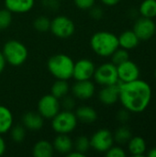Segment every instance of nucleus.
Listing matches in <instances>:
<instances>
[{"label":"nucleus","mask_w":156,"mask_h":157,"mask_svg":"<svg viewBox=\"0 0 156 157\" xmlns=\"http://www.w3.org/2000/svg\"><path fill=\"white\" fill-rule=\"evenodd\" d=\"M120 98L124 109L132 113L144 111L152 100L151 86L140 78L128 83H119Z\"/></svg>","instance_id":"1"},{"label":"nucleus","mask_w":156,"mask_h":157,"mask_svg":"<svg viewBox=\"0 0 156 157\" xmlns=\"http://www.w3.org/2000/svg\"><path fill=\"white\" fill-rule=\"evenodd\" d=\"M90 45L94 52L101 57H110L120 47L118 36L109 31L96 32L91 37Z\"/></svg>","instance_id":"2"},{"label":"nucleus","mask_w":156,"mask_h":157,"mask_svg":"<svg viewBox=\"0 0 156 157\" xmlns=\"http://www.w3.org/2000/svg\"><path fill=\"white\" fill-rule=\"evenodd\" d=\"M74 62L73 59L64 53L52 55L47 63L49 72L56 78L69 80L73 77Z\"/></svg>","instance_id":"3"},{"label":"nucleus","mask_w":156,"mask_h":157,"mask_svg":"<svg viewBox=\"0 0 156 157\" xmlns=\"http://www.w3.org/2000/svg\"><path fill=\"white\" fill-rule=\"evenodd\" d=\"M2 52L6 63L13 66H19L23 64L28 58L27 47L16 40H10L6 41L3 47Z\"/></svg>","instance_id":"4"},{"label":"nucleus","mask_w":156,"mask_h":157,"mask_svg":"<svg viewBox=\"0 0 156 157\" xmlns=\"http://www.w3.org/2000/svg\"><path fill=\"white\" fill-rule=\"evenodd\" d=\"M51 128L58 134H69L77 126V118L72 110L59 111L51 119Z\"/></svg>","instance_id":"5"},{"label":"nucleus","mask_w":156,"mask_h":157,"mask_svg":"<svg viewBox=\"0 0 156 157\" xmlns=\"http://www.w3.org/2000/svg\"><path fill=\"white\" fill-rule=\"evenodd\" d=\"M93 77L98 85L103 86L115 85L120 82L117 66L112 63H106L96 68Z\"/></svg>","instance_id":"6"},{"label":"nucleus","mask_w":156,"mask_h":157,"mask_svg":"<svg viewBox=\"0 0 156 157\" xmlns=\"http://www.w3.org/2000/svg\"><path fill=\"white\" fill-rule=\"evenodd\" d=\"M50 30L57 38L67 39L74 33L75 25L70 17L66 16H57L51 20Z\"/></svg>","instance_id":"7"},{"label":"nucleus","mask_w":156,"mask_h":157,"mask_svg":"<svg viewBox=\"0 0 156 157\" xmlns=\"http://www.w3.org/2000/svg\"><path fill=\"white\" fill-rule=\"evenodd\" d=\"M60 110V99H58L51 94H48L41 97L38 102V112L44 119L51 120Z\"/></svg>","instance_id":"8"},{"label":"nucleus","mask_w":156,"mask_h":157,"mask_svg":"<svg viewBox=\"0 0 156 157\" xmlns=\"http://www.w3.org/2000/svg\"><path fill=\"white\" fill-rule=\"evenodd\" d=\"M89 140L91 148L98 153H106L114 144L113 134L107 129L97 131Z\"/></svg>","instance_id":"9"},{"label":"nucleus","mask_w":156,"mask_h":157,"mask_svg":"<svg viewBox=\"0 0 156 157\" xmlns=\"http://www.w3.org/2000/svg\"><path fill=\"white\" fill-rule=\"evenodd\" d=\"M140 40H149L155 35L156 24L153 18L148 17H139L133 26L132 29Z\"/></svg>","instance_id":"10"},{"label":"nucleus","mask_w":156,"mask_h":157,"mask_svg":"<svg viewBox=\"0 0 156 157\" xmlns=\"http://www.w3.org/2000/svg\"><path fill=\"white\" fill-rule=\"evenodd\" d=\"M119 81L120 83H128L140 78L139 66L130 59L117 66Z\"/></svg>","instance_id":"11"},{"label":"nucleus","mask_w":156,"mask_h":157,"mask_svg":"<svg viewBox=\"0 0 156 157\" xmlns=\"http://www.w3.org/2000/svg\"><path fill=\"white\" fill-rule=\"evenodd\" d=\"M96 66L89 59H80L74 65L73 77L76 81L90 80L94 76Z\"/></svg>","instance_id":"12"},{"label":"nucleus","mask_w":156,"mask_h":157,"mask_svg":"<svg viewBox=\"0 0 156 157\" xmlns=\"http://www.w3.org/2000/svg\"><path fill=\"white\" fill-rule=\"evenodd\" d=\"M95 84L90 80L76 81V83L72 86V93L74 98L82 100L90 99L95 95Z\"/></svg>","instance_id":"13"},{"label":"nucleus","mask_w":156,"mask_h":157,"mask_svg":"<svg viewBox=\"0 0 156 157\" xmlns=\"http://www.w3.org/2000/svg\"><path fill=\"white\" fill-rule=\"evenodd\" d=\"M119 83L115 85L105 86L99 91L98 99L102 104L106 106H111V105H114L119 100V98H120Z\"/></svg>","instance_id":"14"},{"label":"nucleus","mask_w":156,"mask_h":157,"mask_svg":"<svg viewBox=\"0 0 156 157\" xmlns=\"http://www.w3.org/2000/svg\"><path fill=\"white\" fill-rule=\"evenodd\" d=\"M22 125L27 130L37 132L42 129L44 125V118L39 112L29 111L22 117Z\"/></svg>","instance_id":"15"},{"label":"nucleus","mask_w":156,"mask_h":157,"mask_svg":"<svg viewBox=\"0 0 156 157\" xmlns=\"http://www.w3.org/2000/svg\"><path fill=\"white\" fill-rule=\"evenodd\" d=\"M35 0H5V6L11 13L23 14L30 11Z\"/></svg>","instance_id":"16"},{"label":"nucleus","mask_w":156,"mask_h":157,"mask_svg":"<svg viewBox=\"0 0 156 157\" xmlns=\"http://www.w3.org/2000/svg\"><path fill=\"white\" fill-rule=\"evenodd\" d=\"M119 45L120 48H123L127 51L135 49L140 42L139 38L135 34V32L131 29H128L123 31L119 37Z\"/></svg>","instance_id":"17"},{"label":"nucleus","mask_w":156,"mask_h":157,"mask_svg":"<svg viewBox=\"0 0 156 157\" xmlns=\"http://www.w3.org/2000/svg\"><path fill=\"white\" fill-rule=\"evenodd\" d=\"M54 151L62 155H67L74 149V142L67 134H58L52 143Z\"/></svg>","instance_id":"18"},{"label":"nucleus","mask_w":156,"mask_h":157,"mask_svg":"<svg viewBox=\"0 0 156 157\" xmlns=\"http://www.w3.org/2000/svg\"><path fill=\"white\" fill-rule=\"evenodd\" d=\"M75 116L78 121L82 123L90 124L97 120V112L95 109L89 106H81L76 109Z\"/></svg>","instance_id":"19"},{"label":"nucleus","mask_w":156,"mask_h":157,"mask_svg":"<svg viewBox=\"0 0 156 157\" xmlns=\"http://www.w3.org/2000/svg\"><path fill=\"white\" fill-rule=\"evenodd\" d=\"M128 149H129L130 154L132 156H143L145 154L146 149H147L146 142L141 136L131 137V140L128 142Z\"/></svg>","instance_id":"20"},{"label":"nucleus","mask_w":156,"mask_h":157,"mask_svg":"<svg viewBox=\"0 0 156 157\" xmlns=\"http://www.w3.org/2000/svg\"><path fill=\"white\" fill-rule=\"evenodd\" d=\"M53 153V145L47 140H40L37 142L32 149V155L35 157H51Z\"/></svg>","instance_id":"21"},{"label":"nucleus","mask_w":156,"mask_h":157,"mask_svg":"<svg viewBox=\"0 0 156 157\" xmlns=\"http://www.w3.org/2000/svg\"><path fill=\"white\" fill-rule=\"evenodd\" d=\"M13 126V115L9 109L0 105V134L10 131Z\"/></svg>","instance_id":"22"},{"label":"nucleus","mask_w":156,"mask_h":157,"mask_svg":"<svg viewBox=\"0 0 156 157\" xmlns=\"http://www.w3.org/2000/svg\"><path fill=\"white\" fill-rule=\"evenodd\" d=\"M69 88L70 87L67 80L57 79L51 87V94L58 99H61L66 95H68Z\"/></svg>","instance_id":"23"},{"label":"nucleus","mask_w":156,"mask_h":157,"mask_svg":"<svg viewBox=\"0 0 156 157\" xmlns=\"http://www.w3.org/2000/svg\"><path fill=\"white\" fill-rule=\"evenodd\" d=\"M142 17L154 18L156 17V0H143L139 7Z\"/></svg>","instance_id":"24"},{"label":"nucleus","mask_w":156,"mask_h":157,"mask_svg":"<svg viewBox=\"0 0 156 157\" xmlns=\"http://www.w3.org/2000/svg\"><path fill=\"white\" fill-rule=\"evenodd\" d=\"M131 137H132V133L127 126H121L118 128L115 133L113 134L114 142H116L120 145L128 144V142L131 140Z\"/></svg>","instance_id":"25"},{"label":"nucleus","mask_w":156,"mask_h":157,"mask_svg":"<svg viewBox=\"0 0 156 157\" xmlns=\"http://www.w3.org/2000/svg\"><path fill=\"white\" fill-rule=\"evenodd\" d=\"M110 57H111V63H114L116 66L120 65V63H122L130 59L128 51L123 48H120V47L111 54Z\"/></svg>","instance_id":"26"},{"label":"nucleus","mask_w":156,"mask_h":157,"mask_svg":"<svg viewBox=\"0 0 156 157\" xmlns=\"http://www.w3.org/2000/svg\"><path fill=\"white\" fill-rule=\"evenodd\" d=\"M74 146L76 151L86 155L88 152V150L91 148V146H90V140H89V138L87 136L80 135V136H78L75 139Z\"/></svg>","instance_id":"27"},{"label":"nucleus","mask_w":156,"mask_h":157,"mask_svg":"<svg viewBox=\"0 0 156 157\" xmlns=\"http://www.w3.org/2000/svg\"><path fill=\"white\" fill-rule=\"evenodd\" d=\"M33 27L39 32H46L50 30L51 20L45 16L37 17L33 21Z\"/></svg>","instance_id":"28"},{"label":"nucleus","mask_w":156,"mask_h":157,"mask_svg":"<svg viewBox=\"0 0 156 157\" xmlns=\"http://www.w3.org/2000/svg\"><path fill=\"white\" fill-rule=\"evenodd\" d=\"M10 136L13 142L19 144L24 141L26 136V129L23 125L12 126L10 129Z\"/></svg>","instance_id":"29"},{"label":"nucleus","mask_w":156,"mask_h":157,"mask_svg":"<svg viewBox=\"0 0 156 157\" xmlns=\"http://www.w3.org/2000/svg\"><path fill=\"white\" fill-rule=\"evenodd\" d=\"M12 22V13L6 8L0 10V30L7 29Z\"/></svg>","instance_id":"30"},{"label":"nucleus","mask_w":156,"mask_h":157,"mask_svg":"<svg viewBox=\"0 0 156 157\" xmlns=\"http://www.w3.org/2000/svg\"><path fill=\"white\" fill-rule=\"evenodd\" d=\"M41 5L48 11H57L61 6L60 0H41Z\"/></svg>","instance_id":"31"},{"label":"nucleus","mask_w":156,"mask_h":157,"mask_svg":"<svg viewBox=\"0 0 156 157\" xmlns=\"http://www.w3.org/2000/svg\"><path fill=\"white\" fill-rule=\"evenodd\" d=\"M106 155L108 157H126V153L120 146L112 145L106 152Z\"/></svg>","instance_id":"32"},{"label":"nucleus","mask_w":156,"mask_h":157,"mask_svg":"<svg viewBox=\"0 0 156 157\" xmlns=\"http://www.w3.org/2000/svg\"><path fill=\"white\" fill-rule=\"evenodd\" d=\"M89 10V15L93 19L96 20H99L103 17L104 16V10L102 9V7L98 6H93L91 8L88 9Z\"/></svg>","instance_id":"33"},{"label":"nucleus","mask_w":156,"mask_h":157,"mask_svg":"<svg viewBox=\"0 0 156 157\" xmlns=\"http://www.w3.org/2000/svg\"><path fill=\"white\" fill-rule=\"evenodd\" d=\"M62 99V102H61V107H63L64 109L66 110H73V109L74 108L75 106V101L74 99V98L72 97H69V96H65L63 97Z\"/></svg>","instance_id":"34"},{"label":"nucleus","mask_w":156,"mask_h":157,"mask_svg":"<svg viewBox=\"0 0 156 157\" xmlns=\"http://www.w3.org/2000/svg\"><path fill=\"white\" fill-rule=\"evenodd\" d=\"M74 2L79 9L88 10L95 5L96 0H74Z\"/></svg>","instance_id":"35"},{"label":"nucleus","mask_w":156,"mask_h":157,"mask_svg":"<svg viewBox=\"0 0 156 157\" xmlns=\"http://www.w3.org/2000/svg\"><path fill=\"white\" fill-rule=\"evenodd\" d=\"M130 117H131V112L126 109H120L117 114V119L120 123H126L130 120Z\"/></svg>","instance_id":"36"},{"label":"nucleus","mask_w":156,"mask_h":157,"mask_svg":"<svg viewBox=\"0 0 156 157\" xmlns=\"http://www.w3.org/2000/svg\"><path fill=\"white\" fill-rule=\"evenodd\" d=\"M6 142L4 140V138L1 136L0 134V156H2L5 152H6Z\"/></svg>","instance_id":"37"},{"label":"nucleus","mask_w":156,"mask_h":157,"mask_svg":"<svg viewBox=\"0 0 156 157\" xmlns=\"http://www.w3.org/2000/svg\"><path fill=\"white\" fill-rule=\"evenodd\" d=\"M6 61L5 59V56H4L3 52H0V74L4 71V69L6 67Z\"/></svg>","instance_id":"38"},{"label":"nucleus","mask_w":156,"mask_h":157,"mask_svg":"<svg viewBox=\"0 0 156 157\" xmlns=\"http://www.w3.org/2000/svg\"><path fill=\"white\" fill-rule=\"evenodd\" d=\"M121 0H101V2L108 6H114L116 5H118Z\"/></svg>","instance_id":"39"},{"label":"nucleus","mask_w":156,"mask_h":157,"mask_svg":"<svg viewBox=\"0 0 156 157\" xmlns=\"http://www.w3.org/2000/svg\"><path fill=\"white\" fill-rule=\"evenodd\" d=\"M66 156L68 157H85L86 156V155L85 154H83V153H80V152H78V151H76V150H72L70 153H68L67 155H66Z\"/></svg>","instance_id":"40"},{"label":"nucleus","mask_w":156,"mask_h":157,"mask_svg":"<svg viewBox=\"0 0 156 157\" xmlns=\"http://www.w3.org/2000/svg\"><path fill=\"white\" fill-rule=\"evenodd\" d=\"M147 156L156 157V147H154L151 150H149V152L147 153Z\"/></svg>","instance_id":"41"},{"label":"nucleus","mask_w":156,"mask_h":157,"mask_svg":"<svg viewBox=\"0 0 156 157\" xmlns=\"http://www.w3.org/2000/svg\"><path fill=\"white\" fill-rule=\"evenodd\" d=\"M154 77H155V79H156V69H155V72H154Z\"/></svg>","instance_id":"42"},{"label":"nucleus","mask_w":156,"mask_h":157,"mask_svg":"<svg viewBox=\"0 0 156 157\" xmlns=\"http://www.w3.org/2000/svg\"><path fill=\"white\" fill-rule=\"evenodd\" d=\"M155 34H156V30H155Z\"/></svg>","instance_id":"43"}]
</instances>
